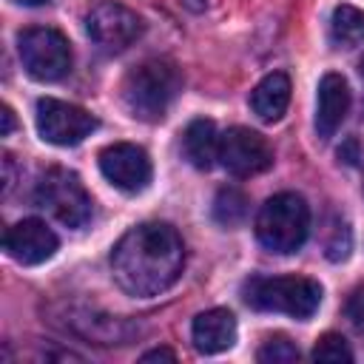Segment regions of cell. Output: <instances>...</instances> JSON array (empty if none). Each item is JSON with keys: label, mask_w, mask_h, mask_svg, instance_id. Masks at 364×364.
<instances>
[{"label": "cell", "mask_w": 364, "mask_h": 364, "mask_svg": "<svg viewBox=\"0 0 364 364\" xmlns=\"http://www.w3.org/2000/svg\"><path fill=\"white\" fill-rule=\"evenodd\" d=\"M185 267V245L168 222H142L131 228L111 250L114 282L128 296H159L176 284Z\"/></svg>", "instance_id": "6da1fadb"}, {"label": "cell", "mask_w": 364, "mask_h": 364, "mask_svg": "<svg viewBox=\"0 0 364 364\" xmlns=\"http://www.w3.org/2000/svg\"><path fill=\"white\" fill-rule=\"evenodd\" d=\"M182 91L179 68L171 60L151 57L134 65L122 80V102L131 117L142 122H159Z\"/></svg>", "instance_id": "7a4b0ae2"}, {"label": "cell", "mask_w": 364, "mask_h": 364, "mask_svg": "<svg viewBox=\"0 0 364 364\" xmlns=\"http://www.w3.org/2000/svg\"><path fill=\"white\" fill-rule=\"evenodd\" d=\"M242 299L253 310L284 313L304 321L321 304V284L304 276H250L242 287Z\"/></svg>", "instance_id": "3957f363"}, {"label": "cell", "mask_w": 364, "mask_h": 364, "mask_svg": "<svg viewBox=\"0 0 364 364\" xmlns=\"http://www.w3.org/2000/svg\"><path fill=\"white\" fill-rule=\"evenodd\" d=\"M310 233V208L299 193H276L256 213V239L270 253H296Z\"/></svg>", "instance_id": "277c9868"}, {"label": "cell", "mask_w": 364, "mask_h": 364, "mask_svg": "<svg viewBox=\"0 0 364 364\" xmlns=\"http://www.w3.org/2000/svg\"><path fill=\"white\" fill-rule=\"evenodd\" d=\"M34 202L37 208H43L51 219H57L60 225L77 230L82 225H88L91 219V196L82 185V179L68 171V168H48L37 188H34Z\"/></svg>", "instance_id": "5b68a950"}, {"label": "cell", "mask_w": 364, "mask_h": 364, "mask_svg": "<svg viewBox=\"0 0 364 364\" xmlns=\"http://www.w3.org/2000/svg\"><path fill=\"white\" fill-rule=\"evenodd\" d=\"M17 54L26 74L40 82H57L71 71V46L63 31L48 26H34L20 31Z\"/></svg>", "instance_id": "8992f818"}, {"label": "cell", "mask_w": 364, "mask_h": 364, "mask_svg": "<svg viewBox=\"0 0 364 364\" xmlns=\"http://www.w3.org/2000/svg\"><path fill=\"white\" fill-rule=\"evenodd\" d=\"M142 31H145L142 17L114 0H102V3L91 6V11L85 14L88 40L105 54H119V51L131 48L142 37Z\"/></svg>", "instance_id": "52a82bcc"}, {"label": "cell", "mask_w": 364, "mask_h": 364, "mask_svg": "<svg viewBox=\"0 0 364 364\" xmlns=\"http://www.w3.org/2000/svg\"><path fill=\"white\" fill-rule=\"evenodd\" d=\"M34 122H37L40 136L48 145H60V148L80 145L97 128V119L85 108L71 105V102H63V100H51V97H46V100L37 102Z\"/></svg>", "instance_id": "ba28073f"}, {"label": "cell", "mask_w": 364, "mask_h": 364, "mask_svg": "<svg viewBox=\"0 0 364 364\" xmlns=\"http://www.w3.org/2000/svg\"><path fill=\"white\" fill-rule=\"evenodd\" d=\"M219 165L233 176H256L273 165V151L259 131L233 125L219 134Z\"/></svg>", "instance_id": "9c48e42d"}, {"label": "cell", "mask_w": 364, "mask_h": 364, "mask_svg": "<svg viewBox=\"0 0 364 364\" xmlns=\"http://www.w3.org/2000/svg\"><path fill=\"white\" fill-rule=\"evenodd\" d=\"M100 171L102 176L122 193H139L151 185L154 168L148 154L139 145L131 142H114L100 154Z\"/></svg>", "instance_id": "30bf717a"}, {"label": "cell", "mask_w": 364, "mask_h": 364, "mask_svg": "<svg viewBox=\"0 0 364 364\" xmlns=\"http://www.w3.org/2000/svg\"><path fill=\"white\" fill-rule=\"evenodd\" d=\"M3 247L17 264H28L31 267V264L48 262L57 253L60 239L43 219H20L11 228H6Z\"/></svg>", "instance_id": "8fae6325"}, {"label": "cell", "mask_w": 364, "mask_h": 364, "mask_svg": "<svg viewBox=\"0 0 364 364\" xmlns=\"http://www.w3.org/2000/svg\"><path fill=\"white\" fill-rule=\"evenodd\" d=\"M350 111V88H347V80L336 71L324 74L318 80V97H316V134L321 139H330L344 117Z\"/></svg>", "instance_id": "7c38bea8"}, {"label": "cell", "mask_w": 364, "mask_h": 364, "mask_svg": "<svg viewBox=\"0 0 364 364\" xmlns=\"http://www.w3.org/2000/svg\"><path fill=\"white\" fill-rule=\"evenodd\" d=\"M191 338H193L196 353H202V355H216V353L230 350L236 341L233 313L225 307H213V310L199 313L191 324Z\"/></svg>", "instance_id": "4fadbf2b"}, {"label": "cell", "mask_w": 364, "mask_h": 364, "mask_svg": "<svg viewBox=\"0 0 364 364\" xmlns=\"http://www.w3.org/2000/svg\"><path fill=\"white\" fill-rule=\"evenodd\" d=\"M290 105V77L284 71H273L256 82L250 91V108L262 122H279Z\"/></svg>", "instance_id": "5bb4252c"}, {"label": "cell", "mask_w": 364, "mask_h": 364, "mask_svg": "<svg viewBox=\"0 0 364 364\" xmlns=\"http://www.w3.org/2000/svg\"><path fill=\"white\" fill-rule=\"evenodd\" d=\"M182 151L188 162L199 171H208L219 162V134L210 119H193L182 134Z\"/></svg>", "instance_id": "9a60e30c"}, {"label": "cell", "mask_w": 364, "mask_h": 364, "mask_svg": "<svg viewBox=\"0 0 364 364\" xmlns=\"http://www.w3.org/2000/svg\"><path fill=\"white\" fill-rule=\"evenodd\" d=\"M330 40L336 48H355L364 40V11L341 3L330 17Z\"/></svg>", "instance_id": "2e32d148"}, {"label": "cell", "mask_w": 364, "mask_h": 364, "mask_svg": "<svg viewBox=\"0 0 364 364\" xmlns=\"http://www.w3.org/2000/svg\"><path fill=\"white\" fill-rule=\"evenodd\" d=\"M213 219L225 228H236L247 219V196L239 188H219L213 199Z\"/></svg>", "instance_id": "e0dca14e"}, {"label": "cell", "mask_w": 364, "mask_h": 364, "mask_svg": "<svg viewBox=\"0 0 364 364\" xmlns=\"http://www.w3.org/2000/svg\"><path fill=\"white\" fill-rule=\"evenodd\" d=\"M313 361H327V364H341V361H353V350L344 341V336L338 333H324L321 338H316L313 344Z\"/></svg>", "instance_id": "ac0fdd59"}, {"label": "cell", "mask_w": 364, "mask_h": 364, "mask_svg": "<svg viewBox=\"0 0 364 364\" xmlns=\"http://www.w3.org/2000/svg\"><path fill=\"white\" fill-rule=\"evenodd\" d=\"M259 361L264 364H290V361H299V347L284 338V336H273L262 344L259 350Z\"/></svg>", "instance_id": "d6986e66"}, {"label": "cell", "mask_w": 364, "mask_h": 364, "mask_svg": "<svg viewBox=\"0 0 364 364\" xmlns=\"http://www.w3.org/2000/svg\"><path fill=\"white\" fill-rule=\"evenodd\" d=\"M347 316H350V321H353L358 330H364V287L350 296V301H347Z\"/></svg>", "instance_id": "ffe728a7"}, {"label": "cell", "mask_w": 364, "mask_h": 364, "mask_svg": "<svg viewBox=\"0 0 364 364\" xmlns=\"http://www.w3.org/2000/svg\"><path fill=\"white\" fill-rule=\"evenodd\" d=\"M338 159H341V162H347V165H358L361 151H358V139H355V136H350L347 142H341V145H338Z\"/></svg>", "instance_id": "44dd1931"}, {"label": "cell", "mask_w": 364, "mask_h": 364, "mask_svg": "<svg viewBox=\"0 0 364 364\" xmlns=\"http://www.w3.org/2000/svg\"><path fill=\"white\" fill-rule=\"evenodd\" d=\"M14 185V156L3 154V193H9Z\"/></svg>", "instance_id": "7402d4cb"}, {"label": "cell", "mask_w": 364, "mask_h": 364, "mask_svg": "<svg viewBox=\"0 0 364 364\" xmlns=\"http://www.w3.org/2000/svg\"><path fill=\"white\" fill-rule=\"evenodd\" d=\"M139 361H176V353H173V350H168V347H156V350L142 353V358H139Z\"/></svg>", "instance_id": "603a6c76"}, {"label": "cell", "mask_w": 364, "mask_h": 364, "mask_svg": "<svg viewBox=\"0 0 364 364\" xmlns=\"http://www.w3.org/2000/svg\"><path fill=\"white\" fill-rule=\"evenodd\" d=\"M0 117H3V125H0V136H9V134L14 131V125H17V122H14V111H11L9 105H3V108H0Z\"/></svg>", "instance_id": "cb8c5ba5"}, {"label": "cell", "mask_w": 364, "mask_h": 364, "mask_svg": "<svg viewBox=\"0 0 364 364\" xmlns=\"http://www.w3.org/2000/svg\"><path fill=\"white\" fill-rule=\"evenodd\" d=\"M20 6H43V3H51V0H14Z\"/></svg>", "instance_id": "d4e9b609"}, {"label": "cell", "mask_w": 364, "mask_h": 364, "mask_svg": "<svg viewBox=\"0 0 364 364\" xmlns=\"http://www.w3.org/2000/svg\"><path fill=\"white\" fill-rule=\"evenodd\" d=\"M358 71H361V77H364V57H361V63H358Z\"/></svg>", "instance_id": "484cf974"}]
</instances>
